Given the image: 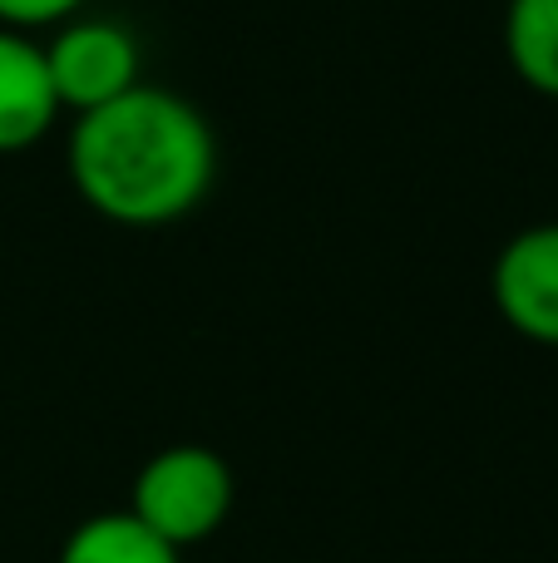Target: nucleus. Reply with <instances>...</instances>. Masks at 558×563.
<instances>
[{"label": "nucleus", "instance_id": "nucleus-8", "mask_svg": "<svg viewBox=\"0 0 558 563\" xmlns=\"http://www.w3.org/2000/svg\"><path fill=\"white\" fill-rule=\"evenodd\" d=\"M85 10V0H0V25L5 30H55L65 20H75Z\"/></svg>", "mask_w": 558, "mask_h": 563}, {"label": "nucleus", "instance_id": "nucleus-6", "mask_svg": "<svg viewBox=\"0 0 558 563\" xmlns=\"http://www.w3.org/2000/svg\"><path fill=\"white\" fill-rule=\"evenodd\" d=\"M55 563H183V554L148 534L129 509H104L69 529Z\"/></svg>", "mask_w": 558, "mask_h": 563}, {"label": "nucleus", "instance_id": "nucleus-1", "mask_svg": "<svg viewBox=\"0 0 558 563\" xmlns=\"http://www.w3.org/2000/svg\"><path fill=\"white\" fill-rule=\"evenodd\" d=\"M65 168L79 203L119 228L188 218L217 178V139L193 99L138 79L119 99L75 114Z\"/></svg>", "mask_w": 558, "mask_h": 563}, {"label": "nucleus", "instance_id": "nucleus-5", "mask_svg": "<svg viewBox=\"0 0 558 563\" xmlns=\"http://www.w3.org/2000/svg\"><path fill=\"white\" fill-rule=\"evenodd\" d=\"M59 99L49 89L45 49L35 35L0 25V154H25L55 129Z\"/></svg>", "mask_w": 558, "mask_h": 563}, {"label": "nucleus", "instance_id": "nucleus-7", "mask_svg": "<svg viewBox=\"0 0 558 563\" xmlns=\"http://www.w3.org/2000/svg\"><path fill=\"white\" fill-rule=\"evenodd\" d=\"M504 55L520 85L558 99V0H510L504 5Z\"/></svg>", "mask_w": 558, "mask_h": 563}, {"label": "nucleus", "instance_id": "nucleus-2", "mask_svg": "<svg viewBox=\"0 0 558 563\" xmlns=\"http://www.w3.org/2000/svg\"><path fill=\"white\" fill-rule=\"evenodd\" d=\"M237 499V479L217 450L208 445H164L138 465L129 515L158 534L168 549H193L227 525Z\"/></svg>", "mask_w": 558, "mask_h": 563}, {"label": "nucleus", "instance_id": "nucleus-4", "mask_svg": "<svg viewBox=\"0 0 558 563\" xmlns=\"http://www.w3.org/2000/svg\"><path fill=\"white\" fill-rule=\"evenodd\" d=\"M490 297L510 331L539 346H558V223L520 228L500 247Z\"/></svg>", "mask_w": 558, "mask_h": 563}, {"label": "nucleus", "instance_id": "nucleus-3", "mask_svg": "<svg viewBox=\"0 0 558 563\" xmlns=\"http://www.w3.org/2000/svg\"><path fill=\"white\" fill-rule=\"evenodd\" d=\"M40 49H45L49 89H55L59 109H75V114H89V109L119 99L144 75L138 40L119 20L75 15L65 25H55V35Z\"/></svg>", "mask_w": 558, "mask_h": 563}]
</instances>
